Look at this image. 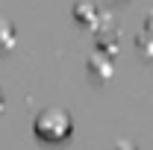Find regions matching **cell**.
Listing matches in <instances>:
<instances>
[{
  "mask_svg": "<svg viewBox=\"0 0 153 150\" xmlns=\"http://www.w3.org/2000/svg\"><path fill=\"white\" fill-rule=\"evenodd\" d=\"M88 68H91V71H97V76H100V79H106V76L112 74V62H109V59H91V62H88Z\"/></svg>",
  "mask_w": 153,
  "mask_h": 150,
  "instance_id": "3",
  "label": "cell"
},
{
  "mask_svg": "<svg viewBox=\"0 0 153 150\" xmlns=\"http://www.w3.org/2000/svg\"><path fill=\"white\" fill-rule=\"evenodd\" d=\"M0 109H3V91H0Z\"/></svg>",
  "mask_w": 153,
  "mask_h": 150,
  "instance_id": "4",
  "label": "cell"
},
{
  "mask_svg": "<svg viewBox=\"0 0 153 150\" xmlns=\"http://www.w3.org/2000/svg\"><path fill=\"white\" fill-rule=\"evenodd\" d=\"M15 44V33H12V27H9V21L0 18V50H9Z\"/></svg>",
  "mask_w": 153,
  "mask_h": 150,
  "instance_id": "2",
  "label": "cell"
},
{
  "mask_svg": "<svg viewBox=\"0 0 153 150\" xmlns=\"http://www.w3.org/2000/svg\"><path fill=\"white\" fill-rule=\"evenodd\" d=\"M71 115L65 112V109H56V106H50V109H41L36 115V132L41 138H47V141H59V138H65L68 132H71Z\"/></svg>",
  "mask_w": 153,
  "mask_h": 150,
  "instance_id": "1",
  "label": "cell"
}]
</instances>
